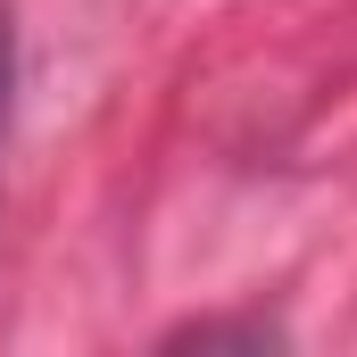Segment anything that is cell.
Segmentation results:
<instances>
[{"mask_svg": "<svg viewBox=\"0 0 357 357\" xmlns=\"http://www.w3.org/2000/svg\"><path fill=\"white\" fill-rule=\"evenodd\" d=\"M0 116H8V33H0Z\"/></svg>", "mask_w": 357, "mask_h": 357, "instance_id": "cell-1", "label": "cell"}]
</instances>
